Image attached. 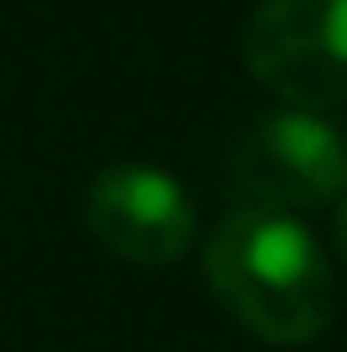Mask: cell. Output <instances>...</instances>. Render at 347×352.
I'll return each mask as SVG.
<instances>
[{
    "label": "cell",
    "mask_w": 347,
    "mask_h": 352,
    "mask_svg": "<svg viewBox=\"0 0 347 352\" xmlns=\"http://www.w3.org/2000/svg\"><path fill=\"white\" fill-rule=\"evenodd\" d=\"M205 276L245 332L276 347L317 342L337 307L327 250L312 240L296 214L245 210L225 214L205 245Z\"/></svg>",
    "instance_id": "obj_1"
},
{
    "label": "cell",
    "mask_w": 347,
    "mask_h": 352,
    "mask_svg": "<svg viewBox=\"0 0 347 352\" xmlns=\"http://www.w3.org/2000/svg\"><path fill=\"white\" fill-rule=\"evenodd\" d=\"M225 164L250 204L302 214L347 189V133L327 113L266 107L230 133Z\"/></svg>",
    "instance_id": "obj_2"
},
{
    "label": "cell",
    "mask_w": 347,
    "mask_h": 352,
    "mask_svg": "<svg viewBox=\"0 0 347 352\" xmlns=\"http://www.w3.org/2000/svg\"><path fill=\"white\" fill-rule=\"evenodd\" d=\"M245 67L281 107H347V0H260L240 36Z\"/></svg>",
    "instance_id": "obj_3"
},
{
    "label": "cell",
    "mask_w": 347,
    "mask_h": 352,
    "mask_svg": "<svg viewBox=\"0 0 347 352\" xmlns=\"http://www.w3.org/2000/svg\"><path fill=\"white\" fill-rule=\"evenodd\" d=\"M87 230L128 265H174L194 245V204L153 164H113L87 189Z\"/></svg>",
    "instance_id": "obj_4"
},
{
    "label": "cell",
    "mask_w": 347,
    "mask_h": 352,
    "mask_svg": "<svg viewBox=\"0 0 347 352\" xmlns=\"http://www.w3.org/2000/svg\"><path fill=\"white\" fill-rule=\"evenodd\" d=\"M337 245H342V256H347V189L337 194Z\"/></svg>",
    "instance_id": "obj_5"
}]
</instances>
